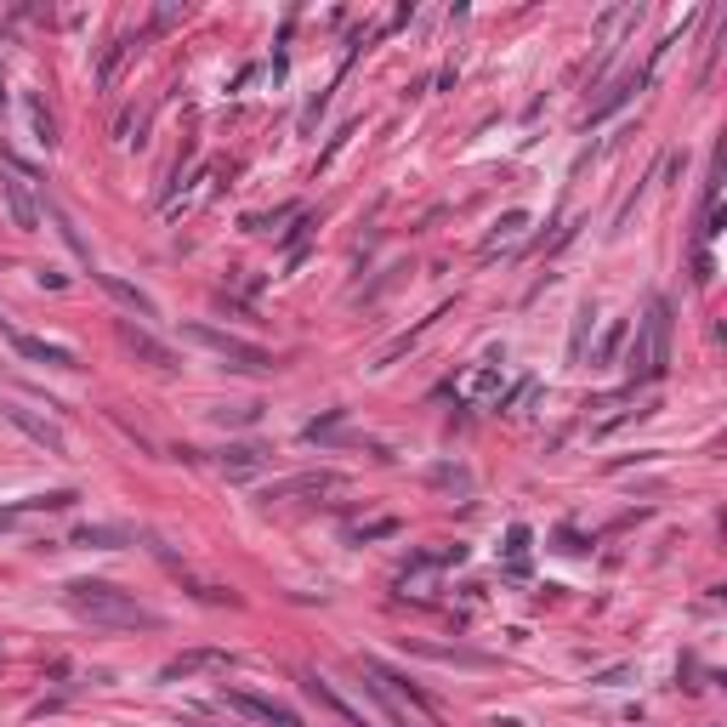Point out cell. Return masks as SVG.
Masks as SVG:
<instances>
[{
	"mask_svg": "<svg viewBox=\"0 0 727 727\" xmlns=\"http://www.w3.org/2000/svg\"><path fill=\"white\" fill-rule=\"evenodd\" d=\"M364 676H375V688H381V693H392V705H409V710H421L426 722H444V710L432 705V699H426V693L415 688V682H409V676L387 671V665H381V659H364Z\"/></svg>",
	"mask_w": 727,
	"mask_h": 727,
	"instance_id": "obj_4",
	"label": "cell"
},
{
	"mask_svg": "<svg viewBox=\"0 0 727 727\" xmlns=\"http://www.w3.org/2000/svg\"><path fill=\"white\" fill-rule=\"evenodd\" d=\"M188 341H199L205 353H216L228 370H239V375H267L273 370V353H262L256 341L228 336V330H211V324H188Z\"/></svg>",
	"mask_w": 727,
	"mask_h": 727,
	"instance_id": "obj_3",
	"label": "cell"
},
{
	"mask_svg": "<svg viewBox=\"0 0 727 727\" xmlns=\"http://www.w3.org/2000/svg\"><path fill=\"white\" fill-rule=\"evenodd\" d=\"M637 86H642V74H625L620 86H614V91H608V97H603V103H597V108H591V114H586V125H591V120H608V114H614V108H620V103H631V91H637Z\"/></svg>",
	"mask_w": 727,
	"mask_h": 727,
	"instance_id": "obj_17",
	"label": "cell"
},
{
	"mask_svg": "<svg viewBox=\"0 0 727 727\" xmlns=\"http://www.w3.org/2000/svg\"><path fill=\"white\" fill-rule=\"evenodd\" d=\"M523 228H529V216H523V211H512V216H500V222H495V233H489V245H483V250L517 245V239H523Z\"/></svg>",
	"mask_w": 727,
	"mask_h": 727,
	"instance_id": "obj_18",
	"label": "cell"
},
{
	"mask_svg": "<svg viewBox=\"0 0 727 727\" xmlns=\"http://www.w3.org/2000/svg\"><path fill=\"white\" fill-rule=\"evenodd\" d=\"M120 341H125V347H131L137 358H148L154 370H177V353H171L165 341H154L148 330H137V324H120Z\"/></svg>",
	"mask_w": 727,
	"mask_h": 727,
	"instance_id": "obj_9",
	"label": "cell"
},
{
	"mask_svg": "<svg viewBox=\"0 0 727 727\" xmlns=\"http://www.w3.org/2000/svg\"><path fill=\"white\" fill-rule=\"evenodd\" d=\"M137 46H142V35H120V40H114V46H108V52H103V63H97V86H114V80H120V69H125V57H131V52H137Z\"/></svg>",
	"mask_w": 727,
	"mask_h": 727,
	"instance_id": "obj_12",
	"label": "cell"
},
{
	"mask_svg": "<svg viewBox=\"0 0 727 727\" xmlns=\"http://www.w3.org/2000/svg\"><path fill=\"white\" fill-rule=\"evenodd\" d=\"M188 18V6H160V12H154V29H171V23H182Z\"/></svg>",
	"mask_w": 727,
	"mask_h": 727,
	"instance_id": "obj_21",
	"label": "cell"
},
{
	"mask_svg": "<svg viewBox=\"0 0 727 727\" xmlns=\"http://www.w3.org/2000/svg\"><path fill=\"white\" fill-rule=\"evenodd\" d=\"M302 688L313 693V699H319V705L330 710V716H336V722H347V727H375V722H364V716H358V710L347 705V699H341V693L330 688V682H324L319 671H307V676H302Z\"/></svg>",
	"mask_w": 727,
	"mask_h": 727,
	"instance_id": "obj_8",
	"label": "cell"
},
{
	"mask_svg": "<svg viewBox=\"0 0 727 727\" xmlns=\"http://www.w3.org/2000/svg\"><path fill=\"white\" fill-rule=\"evenodd\" d=\"M69 608L80 614V620L103 625V631H154V625H160L154 608H142L131 591L108 586V580H74V586H69Z\"/></svg>",
	"mask_w": 727,
	"mask_h": 727,
	"instance_id": "obj_1",
	"label": "cell"
},
{
	"mask_svg": "<svg viewBox=\"0 0 727 727\" xmlns=\"http://www.w3.org/2000/svg\"><path fill=\"white\" fill-rule=\"evenodd\" d=\"M324 489H336V478H330V472H313V478L273 483V489H267V500H284V495H324Z\"/></svg>",
	"mask_w": 727,
	"mask_h": 727,
	"instance_id": "obj_13",
	"label": "cell"
},
{
	"mask_svg": "<svg viewBox=\"0 0 727 727\" xmlns=\"http://www.w3.org/2000/svg\"><path fill=\"white\" fill-rule=\"evenodd\" d=\"M222 472H228V478H250V472H262V449H250V444L228 449V455H222Z\"/></svg>",
	"mask_w": 727,
	"mask_h": 727,
	"instance_id": "obj_16",
	"label": "cell"
},
{
	"mask_svg": "<svg viewBox=\"0 0 727 727\" xmlns=\"http://www.w3.org/2000/svg\"><path fill=\"white\" fill-rule=\"evenodd\" d=\"M665 370H671V302L659 296V302H648L642 336H637V347H631V375H637V381H659Z\"/></svg>",
	"mask_w": 727,
	"mask_h": 727,
	"instance_id": "obj_2",
	"label": "cell"
},
{
	"mask_svg": "<svg viewBox=\"0 0 727 727\" xmlns=\"http://www.w3.org/2000/svg\"><path fill=\"white\" fill-rule=\"evenodd\" d=\"M29 120H35V131H40V142H46V148H52V114H46V103H40V97H29Z\"/></svg>",
	"mask_w": 727,
	"mask_h": 727,
	"instance_id": "obj_20",
	"label": "cell"
},
{
	"mask_svg": "<svg viewBox=\"0 0 727 727\" xmlns=\"http://www.w3.org/2000/svg\"><path fill=\"white\" fill-rule=\"evenodd\" d=\"M228 705L239 710V716H256V722H267V727H302V716H296L290 705H279V699H256V693H245V688H233Z\"/></svg>",
	"mask_w": 727,
	"mask_h": 727,
	"instance_id": "obj_5",
	"label": "cell"
},
{
	"mask_svg": "<svg viewBox=\"0 0 727 727\" xmlns=\"http://www.w3.org/2000/svg\"><path fill=\"white\" fill-rule=\"evenodd\" d=\"M0 194H6V205H12V222H18L23 233H35V228H40L35 199H29V188H23L18 177H0Z\"/></svg>",
	"mask_w": 727,
	"mask_h": 727,
	"instance_id": "obj_11",
	"label": "cell"
},
{
	"mask_svg": "<svg viewBox=\"0 0 727 727\" xmlns=\"http://www.w3.org/2000/svg\"><path fill=\"white\" fill-rule=\"evenodd\" d=\"M6 421H12V426H23V432H29V438H35L40 449H52V455H63V449H69V444H63V432H57L52 421H40V415H29L23 404H6Z\"/></svg>",
	"mask_w": 727,
	"mask_h": 727,
	"instance_id": "obj_10",
	"label": "cell"
},
{
	"mask_svg": "<svg viewBox=\"0 0 727 727\" xmlns=\"http://www.w3.org/2000/svg\"><path fill=\"white\" fill-rule=\"evenodd\" d=\"M0 336L12 341L23 358H35V364H63V370H74V353H69V347H52V341H40V336H23V330H12L6 319H0Z\"/></svg>",
	"mask_w": 727,
	"mask_h": 727,
	"instance_id": "obj_6",
	"label": "cell"
},
{
	"mask_svg": "<svg viewBox=\"0 0 727 727\" xmlns=\"http://www.w3.org/2000/svg\"><path fill=\"white\" fill-rule=\"evenodd\" d=\"M74 546L114 551V546H131V534H125V529H103V523H86V529H74Z\"/></svg>",
	"mask_w": 727,
	"mask_h": 727,
	"instance_id": "obj_14",
	"label": "cell"
},
{
	"mask_svg": "<svg viewBox=\"0 0 727 727\" xmlns=\"http://www.w3.org/2000/svg\"><path fill=\"white\" fill-rule=\"evenodd\" d=\"M205 665H222V654H211V648H205V654L171 659V665H165V682H177V676H194V671H205Z\"/></svg>",
	"mask_w": 727,
	"mask_h": 727,
	"instance_id": "obj_19",
	"label": "cell"
},
{
	"mask_svg": "<svg viewBox=\"0 0 727 727\" xmlns=\"http://www.w3.org/2000/svg\"><path fill=\"white\" fill-rule=\"evenodd\" d=\"M46 211H52L57 233H63V239H69V250H74V256H80V262H91V245H86V239H80V228H74V216L63 211V205H57V199H46Z\"/></svg>",
	"mask_w": 727,
	"mask_h": 727,
	"instance_id": "obj_15",
	"label": "cell"
},
{
	"mask_svg": "<svg viewBox=\"0 0 727 727\" xmlns=\"http://www.w3.org/2000/svg\"><path fill=\"white\" fill-rule=\"evenodd\" d=\"M97 284H103L108 296L125 307V313H137V319H160V307H154V296H142L131 279H120V273H97Z\"/></svg>",
	"mask_w": 727,
	"mask_h": 727,
	"instance_id": "obj_7",
	"label": "cell"
},
{
	"mask_svg": "<svg viewBox=\"0 0 727 727\" xmlns=\"http://www.w3.org/2000/svg\"><path fill=\"white\" fill-rule=\"evenodd\" d=\"M489 387H495V370H478L472 381H466V392H472V398H478V392H489Z\"/></svg>",
	"mask_w": 727,
	"mask_h": 727,
	"instance_id": "obj_22",
	"label": "cell"
}]
</instances>
